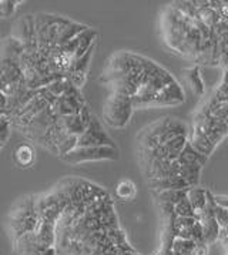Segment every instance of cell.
Masks as SVG:
<instances>
[{
  "mask_svg": "<svg viewBox=\"0 0 228 255\" xmlns=\"http://www.w3.org/2000/svg\"><path fill=\"white\" fill-rule=\"evenodd\" d=\"M133 112L131 99L114 93L104 106V117L113 127H124L128 123Z\"/></svg>",
  "mask_w": 228,
  "mask_h": 255,
  "instance_id": "obj_1",
  "label": "cell"
},
{
  "mask_svg": "<svg viewBox=\"0 0 228 255\" xmlns=\"http://www.w3.org/2000/svg\"><path fill=\"white\" fill-rule=\"evenodd\" d=\"M188 143H190V145H191L197 153L203 154V155H206V157H208L210 154L214 151V148H216V144L213 143L207 135L198 128L197 126H194Z\"/></svg>",
  "mask_w": 228,
  "mask_h": 255,
  "instance_id": "obj_5",
  "label": "cell"
},
{
  "mask_svg": "<svg viewBox=\"0 0 228 255\" xmlns=\"http://www.w3.org/2000/svg\"><path fill=\"white\" fill-rule=\"evenodd\" d=\"M150 187L158 193L168 191V190H188L190 188V185L187 184L186 180L181 178L180 175L161 178V180H150Z\"/></svg>",
  "mask_w": 228,
  "mask_h": 255,
  "instance_id": "obj_7",
  "label": "cell"
},
{
  "mask_svg": "<svg viewBox=\"0 0 228 255\" xmlns=\"http://www.w3.org/2000/svg\"><path fill=\"white\" fill-rule=\"evenodd\" d=\"M0 17H3V7H1V1H0Z\"/></svg>",
  "mask_w": 228,
  "mask_h": 255,
  "instance_id": "obj_18",
  "label": "cell"
},
{
  "mask_svg": "<svg viewBox=\"0 0 228 255\" xmlns=\"http://www.w3.org/2000/svg\"><path fill=\"white\" fill-rule=\"evenodd\" d=\"M77 147H114V144L104 131L103 126L96 117H93L86 131L79 137Z\"/></svg>",
  "mask_w": 228,
  "mask_h": 255,
  "instance_id": "obj_3",
  "label": "cell"
},
{
  "mask_svg": "<svg viewBox=\"0 0 228 255\" xmlns=\"http://www.w3.org/2000/svg\"><path fill=\"white\" fill-rule=\"evenodd\" d=\"M208 251H207V247L204 244H196L194 247V250H193V253L191 255H207Z\"/></svg>",
  "mask_w": 228,
  "mask_h": 255,
  "instance_id": "obj_16",
  "label": "cell"
},
{
  "mask_svg": "<svg viewBox=\"0 0 228 255\" xmlns=\"http://www.w3.org/2000/svg\"><path fill=\"white\" fill-rule=\"evenodd\" d=\"M187 194H188V190H168V191L158 193V198L161 200V203L176 205L183 198H186Z\"/></svg>",
  "mask_w": 228,
  "mask_h": 255,
  "instance_id": "obj_13",
  "label": "cell"
},
{
  "mask_svg": "<svg viewBox=\"0 0 228 255\" xmlns=\"http://www.w3.org/2000/svg\"><path fill=\"white\" fill-rule=\"evenodd\" d=\"M3 147H4V143H3V141H1V140H0V150H1V148H3Z\"/></svg>",
  "mask_w": 228,
  "mask_h": 255,
  "instance_id": "obj_19",
  "label": "cell"
},
{
  "mask_svg": "<svg viewBox=\"0 0 228 255\" xmlns=\"http://www.w3.org/2000/svg\"><path fill=\"white\" fill-rule=\"evenodd\" d=\"M135 184L130 180H121L115 185V194L121 200H131L135 195Z\"/></svg>",
  "mask_w": 228,
  "mask_h": 255,
  "instance_id": "obj_12",
  "label": "cell"
},
{
  "mask_svg": "<svg viewBox=\"0 0 228 255\" xmlns=\"http://www.w3.org/2000/svg\"><path fill=\"white\" fill-rule=\"evenodd\" d=\"M196 19L201 21L203 24H206L208 29H214L218 24V21L221 20L218 11H216L214 9H211V7H206V9L197 10Z\"/></svg>",
  "mask_w": 228,
  "mask_h": 255,
  "instance_id": "obj_10",
  "label": "cell"
},
{
  "mask_svg": "<svg viewBox=\"0 0 228 255\" xmlns=\"http://www.w3.org/2000/svg\"><path fill=\"white\" fill-rule=\"evenodd\" d=\"M184 102V93L183 89L177 84L176 82L171 83L170 86H167L166 89H163L161 92L154 97V100L151 103V106L157 107H163V106H176L180 103Z\"/></svg>",
  "mask_w": 228,
  "mask_h": 255,
  "instance_id": "obj_4",
  "label": "cell"
},
{
  "mask_svg": "<svg viewBox=\"0 0 228 255\" xmlns=\"http://www.w3.org/2000/svg\"><path fill=\"white\" fill-rule=\"evenodd\" d=\"M223 84L228 86V70H227V73H226V76H224V82H223Z\"/></svg>",
  "mask_w": 228,
  "mask_h": 255,
  "instance_id": "obj_17",
  "label": "cell"
},
{
  "mask_svg": "<svg viewBox=\"0 0 228 255\" xmlns=\"http://www.w3.org/2000/svg\"><path fill=\"white\" fill-rule=\"evenodd\" d=\"M200 173H201V167L200 165H181L178 175L181 178H184L187 184L190 185V188H191V187H194L198 183Z\"/></svg>",
  "mask_w": 228,
  "mask_h": 255,
  "instance_id": "obj_11",
  "label": "cell"
},
{
  "mask_svg": "<svg viewBox=\"0 0 228 255\" xmlns=\"http://www.w3.org/2000/svg\"><path fill=\"white\" fill-rule=\"evenodd\" d=\"M213 200H214V204L217 208L228 211V195H214Z\"/></svg>",
  "mask_w": 228,
  "mask_h": 255,
  "instance_id": "obj_15",
  "label": "cell"
},
{
  "mask_svg": "<svg viewBox=\"0 0 228 255\" xmlns=\"http://www.w3.org/2000/svg\"><path fill=\"white\" fill-rule=\"evenodd\" d=\"M174 214L177 217H194L196 218V211L193 210V207H191L187 197L174 205Z\"/></svg>",
  "mask_w": 228,
  "mask_h": 255,
  "instance_id": "obj_14",
  "label": "cell"
},
{
  "mask_svg": "<svg viewBox=\"0 0 228 255\" xmlns=\"http://www.w3.org/2000/svg\"><path fill=\"white\" fill-rule=\"evenodd\" d=\"M118 151L115 147H76L73 151L63 155L64 161L69 163H83L96 160H117Z\"/></svg>",
  "mask_w": 228,
  "mask_h": 255,
  "instance_id": "obj_2",
  "label": "cell"
},
{
  "mask_svg": "<svg viewBox=\"0 0 228 255\" xmlns=\"http://www.w3.org/2000/svg\"><path fill=\"white\" fill-rule=\"evenodd\" d=\"M207 190L204 188H198V187H191L188 188V194H187V198L190 201V204L193 207V210L197 213V211H201L203 208H206L208 201L207 197Z\"/></svg>",
  "mask_w": 228,
  "mask_h": 255,
  "instance_id": "obj_9",
  "label": "cell"
},
{
  "mask_svg": "<svg viewBox=\"0 0 228 255\" xmlns=\"http://www.w3.org/2000/svg\"><path fill=\"white\" fill-rule=\"evenodd\" d=\"M13 158L17 167L29 168L36 161V151L30 143H20L13 151Z\"/></svg>",
  "mask_w": 228,
  "mask_h": 255,
  "instance_id": "obj_6",
  "label": "cell"
},
{
  "mask_svg": "<svg viewBox=\"0 0 228 255\" xmlns=\"http://www.w3.org/2000/svg\"><path fill=\"white\" fill-rule=\"evenodd\" d=\"M177 161L180 163V165H200L203 167L204 164L207 163V157L203 155V154L197 153L190 143L187 141L186 147L183 148V151L180 153Z\"/></svg>",
  "mask_w": 228,
  "mask_h": 255,
  "instance_id": "obj_8",
  "label": "cell"
}]
</instances>
